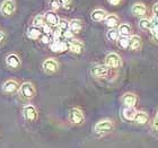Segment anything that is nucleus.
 <instances>
[{"label":"nucleus","mask_w":158,"mask_h":148,"mask_svg":"<svg viewBox=\"0 0 158 148\" xmlns=\"http://www.w3.org/2000/svg\"><path fill=\"white\" fill-rule=\"evenodd\" d=\"M19 94L23 99H31L35 96L36 91H35V87H34V85L32 82H23V84L19 86Z\"/></svg>","instance_id":"nucleus-1"},{"label":"nucleus","mask_w":158,"mask_h":148,"mask_svg":"<svg viewBox=\"0 0 158 148\" xmlns=\"http://www.w3.org/2000/svg\"><path fill=\"white\" fill-rule=\"evenodd\" d=\"M112 129H113V122L111 120L105 119V120H101V121L97 122L95 125L94 130H95V132L97 135H105L107 132L112 131Z\"/></svg>","instance_id":"nucleus-2"},{"label":"nucleus","mask_w":158,"mask_h":148,"mask_svg":"<svg viewBox=\"0 0 158 148\" xmlns=\"http://www.w3.org/2000/svg\"><path fill=\"white\" fill-rule=\"evenodd\" d=\"M16 11V2L15 0H3L0 6V13L3 16H11Z\"/></svg>","instance_id":"nucleus-3"},{"label":"nucleus","mask_w":158,"mask_h":148,"mask_svg":"<svg viewBox=\"0 0 158 148\" xmlns=\"http://www.w3.org/2000/svg\"><path fill=\"white\" fill-rule=\"evenodd\" d=\"M105 66L109 68H118L121 66V57L118 53H109L105 58Z\"/></svg>","instance_id":"nucleus-4"},{"label":"nucleus","mask_w":158,"mask_h":148,"mask_svg":"<svg viewBox=\"0 0 158 148\" xmlns=\"http://www.w3.org/2000/svg\"><path fill=\"white\" fill-rule=\"evenodd\" d=\"M84 113L80 109L78 108H73V109L70 110V113H69V120L71 123L73 125H79V123H81L84 121Z\"/></svg>","instance_id":"nucleus-5"},{"label":"nucleus","mask_w":158,"mask_h":148,"mask_svg":"<svg viewBox=\"0 0 158 148\" xmlns=\"http://www.w3.org/2000/svg\"><path fill=\"white\" fill-rule=\"evenodd\" d=\"M23 116L28 122H33L37 118V111L33 105H25L23 108Z\"/></svg>","instance_id":"nucleus-6"},{"label":"nucleus","mask_w":158,"mask_h":148,"mask_svg":"<svg viewBox=\"0 0 158 148\" xmlns=\"http://www.w3.org/2000/svg\"><path fill=\"white\" fill-rule=\"evenodd\" d=\"M44 71L48 74H54L56 70L59 69V63L56 59H52V58H49V59L44 60V62L42 65Z\"/></svg>","instance_id":"nucleus-7"},{"label":"nucleus","mask_w":158,"mask_h":148,"mask_svg":"<svg viewBox=\"0 0 158 148\" xmlns=\"http://www.w3.org/2000/svg\"><path fill=\"white\" fill-rule=\"evenodd\" d=\"M43 17H44V22H45V24L46 25H49L50 27H56L60 22L59 16H58L54 11H48V13H45L44 15H43Z\"/></svg>","instance_id":"nucleus-8"},{"label":"nucleus","mask_w":158,"mask_h":148,"mask_svg":"<svg viewBox=\"0 0 158 148\" xmlns=\"http://www.w3.org/2000/svg\"><path fill=\"white\" fill-rule=\"evenodd\" d=\"M92 75L95 78H103L109 75V67L105 65H98L92 69Z\"/></svg>","instance_id":"nucleus-9"},{"label":"nucleus","mask_w":158,"mask_h":148,"mask_svg":"<svg viewBox=\"0 0 158 148\" xmlns=\"http://www.w3.org/2000/svg\"><path fill=\"white\" fill-rule=\"evenodd\" d=\"M68 49L73 53L79 54V53H81L82 49H84V43H82L80 40L71 39L69 41V43H68Z\"/></svg>","instance_id":"nucleus-10"},{"label":"nucleus","mask_w":158,"mask_h":148,"mask_svg":"<svg viewBox=\"0 0 158 148\" xmlns=\"http://www.w3.org/2000/svg\"><path fill=\"white\" fill-rule=\"evenodd\" d=\"M2 91L7 94H14L17 91H19V85L15 80H7V82H3Z\"/></svg>","instance_id":"nucleus-11"},{"label":"nucleus","mask_w":158,"mask_h":148,"mask_svg":"<svg viewBox=\"0 0 158 148\" xmlns=\"http://www.w3.org/2000/svg\"><path fill=\"white\" fill-rule=\"evenodd\" d=\"M6 63L7 66L11 68V69H18L20 67V59L19 57L17 56V54H9V56H7L6 58Z\"/></svg>","instance_id":"nucleus-12"},{"label":"nucleus","mask_w":158,"mask_h":148,"mask_svg":"<svg viewBox=\"0 0 158 148\" xmlns=\"http://www.w3.org/2000/svg\"><path fill=\"white\" fill-rule=\"evenodd\" d=\"M131 13L133 14L135 16L142 17V16H145L146 13H147V7H146L145 3L135 2L131 8Z\"/></svg>","instance_id":"nucleus-13"},{"label":"nucleus","mask_w":158,"mask_h":148,"mask_svg":"<svg viewBox=\"0 0 158 148\" xmlns=\"http://www.w3.org/2000/svg\"><path fill=\"white\" fill-rule=\"evenodd\" d=\"M50 49L53 52H64L68 50V43L63 41H53V43L50 44Z\"/></svg>","instance_id":"nucleus-14"},{"label":"nucleus","mask_w":158,"mask_h":148,"mask_svg":"<svg viewBox=\"0 0 158 148\" xmlns=\"http://www.w3.org/2000/svg\"><path fill=\"white\" fill-rule=\"evenodd\" d=\"M122 102L125 106L133 108L137 103V96L133 93H125L124 95L122 96Z\"/></svg>","instance_id":"nucleus-15"},{"label":"nucleus","mask_w":158,"mask_h":148,"mask_svg":"<svg viewBox=\"0 0 158 148\" xmlns=\"http://www.w3.org/2000/svg\"><path fill=\"white\" fill-rule=\"evenodd\" d=\"M106 16H107V13L104 9H95L93 10L92 14H90V18L94 22H102V20L105 19Z\"/></svg>","instance_id":"nucleus-16"},{"label":"nucleus","mask_w":158,"mask_h":148,"mask_svg":"<svg viewBox=\"0 0 158 148\" xmlns=\"http://www.w3.org/2000/svg\"><path fill=\"white\" fill-rule=\"evenodd\" d=\"M104 22H105V25L107 27H110V28H115L116 26H118L120 19H118V17L116 16V15L111 14V15H107V16H106Z\"/></svg>","instance_id":"nucleus-17"},{"label":"nucleus","mask_w":158,"mask_h":148,"mask_svg":"<svg viewBox=\"0 0 158 148\" xmlns=\"http://www.w3.org/2000/svg\"><path fill=\"white\" fill-rule=\"evenodd\" d=\"M129 48L131 50H139L141 48V39L138 35H132L129 37Z\"/></svg>","instance_id":"nucleus-18"},{"label":"nucleus","mask_w":158,"mask_h":148,"mask_svg":"<svg viewBox=\"0 0 158 148\" xmlns=\"http://www.w3.org/2000/svg\"><path fill=\"white\" fill-rule=\"evenodd\" d=\"M69 30L73 32V34L79 33L82 30V22L80 19H73L69 22Z\"/></svg>","instance_id":"nucleus-19"},{"label":"nucleus","mask_w":158,"mask_h":148,"mask_svg":"<svg viewBox=\"0 0 158 148\" xmlns=\"http://www.w3.org/2000/svg\"><path fill=\"white\" fill-rule=\"evenodd\" d=\"M118 34H120L121 36H125V37L130 36V35H131V32H132L131 26H130L129 24H127V23L121 24V25L118 26Z\"/></svg>","instance_id":"nucleus-20"},{"label":"nucleus","mask_w":158,"mask_h":148,"mask_svg":"<svg viewBox=\"0 0 158 148\" xmlns=\"http://www.w3.org/2000/svg\"><path fill=\"white\" fill-rule=\"evenodd\" d=\"M135 113H137V111H135V106H133V108L125 106L124 109L122 110V115H123V118H124L125 120H133Z\"/></svg>","instance_id":"nucleus-21"},{"label":"nucleus","mask_w":158,"mask_h":148,"mask_svg":"<svg viewBox=\"0 0 158 148\" xmlns=\"http://www.w3.org/2000/svg\"><path fill=\"white\" fill-rule=\"evenodd\" d=\"M133 121H135V123H139V125H143V123H146V122L148 121V114H147L146 112L137 111L135 118H133Z\"/></svg>","instance_id":"nucleus-22"},{"label":"nucleus","mask_w":158,"mask_h":148,"mask_svg":"<svg viewBox=\"0 0 158 148\" xmlns=\"http://www.w3.org/2000/svg\"><path fill=\"white\" fill-rule=\"evenodd\" d=\"M41 34H42V32H41V30H40L39 27L32 26V27H30V28L27 30V36L30 37V39H32V40L40 39Z\"/></svg>","instance_id":"nucleus-23"},{"label":"nucleus","mask_w":158,"mask_h":148,"mask_svg":"<svg viewBox=\"0 0 158 148\" xmlns=\"http://www.w3.org/2000/svg\"><path fill=\"white\" fill-rule=\"evenodd\" d=\"M139 27L142 31H150L152 28V23L149 18H141L139 22Z\"/></svg>","instance_id":"nucleus-24"},{"label":"nucleus","mask_w":158,"mask_h":148,"mask_svg":"<svg viewBox=\"0 0 158 148\" xmlns=\"http://www.w3.org/2000/svg\"><path fill=\"white\" fill-rule=\"evenodd\" d=\"M56 28L62 33V37H63V34L66 33L67 31H69V22L66 19H60L59 24H58V26Z\"/></svg>","instance_id":"nucleus-25"},{"label":"nucleus","mask_w":158,"mask_h":148,"mask_svg":"<svg viewBox=\"0 0 158 148\" xmlns=\"http://www.w3.org/2000/svg\"><path fill=\"white\" fill-rule=\"evenodd\" d=\"M118 37H120L118 31L115 30V28H110V31L107 32V39L110 41H118Z\"/></svg>","instance_id":"nucleus-26"},{"label":"nucleus","mask_w":158,"mask_h":148,"mask_svg":"<svg viewBox=\"0 0 158 148\" xmlns=\"http://www.w3.org/2000/svg\"><path fill=\"white\" fill-rule=\"evenodd\" d=\"M44 17L43 15H37V16L34 17L33 19V26L34 27H43L44 26Z\"/></svg>","instance_id":"nucleus-27"},{"label":"nucleus","mask_w":158,"mask_h":148,"mask_svg":"<svg viewBox=\"0 0 158 148\" xmlns=\"http://www.w3.org/2000/svg\"><path fill=\"white\" fill-rule=\"evenodd\" d=\"M118 46L122 48V49H128L129 48V37H125V36H121L118 37Z\"/></svg>","instance_id":"nucleus-28"},{"label":"nucleus","mask_w":158,"mask_h":148,"mask_svg":"<svg viewBox=\"0 0 158 148\" xmlns=\"http://www.w3.org/2000/svg\"><path fill=\"white\" fill-rule=\"evenodd\" d=\"M50 6L53 10H56L62 7V0H51L50 1Z\"/></svg>","instance_id":"nucleus-29"},{"label":"nucleus","mask_w":158,"mask_h":148,"mask_svg":"<svg viewBox=\"0 0 158 148\" xmlns=\"http://www.w3.org/2000/svg\"><path fill=\"white\" fill-rule=\"evenodd\" d=\"M40 40H41V42L44 43V44H49V43L51 42V34L42 33L41 36H40Z\"/></svg>","instance_id":"nucleus-30"},{"label":"nucleus","mask_w":158,"mask_h":148,"mask_svg":"<svg viewBox=\"0 0 158 148\" xmlns=\"http://www.w3.org/2000/svg\"><path fill=\"white\" fill-rule=\"evenodd\" d=\"M150 33H152V39L158 42V25L157 26H152V28L150 30Z\"/></svg>","instance_id":"nucleus-31"},{"label":"nucleus","mask_w":158,"mask_h":148,"mask_svg":"<svg viewBox=\"0 0 158 148\" xmlns=\"http://www.w3.org/2000/svg\"><path fill=\"white\" fill-rule=\"evenodd\" d=\"M152 129L155 130L156 132H158V112L156 114L155 119H154V123H152Z\"/></svg>","instance_id":"nucleus-32"},{"label":"nucleus","mask_w":158,"mask_h":148,"mask_svg":"<svg viewBox=\"0 0 158 148\" xmlns=\"http://www.w3.org/2000/svg\"><path fill=\"white\" fill-rule=\"evenodd\" d=\"M152 15H154L155 18H158V2H156L152 6Z\"/></svg>","instance_id":"nucleus-33"},{"label":"nucleus","mask_w":158,"mask_h":148,"mask_svg":"<svg viewBox=\"0 0 158 148\" xmlns=\"http://www.w3.org/2000/svg\"><path fill=\"white\" fill-rule=\"evenodd\" d=\"M43 33H45V34H51L53 32L52 31V27H50L49 25H46V24H44V26H43Z\"/></svg>","instance_id":"nucleus-34"},{"label":"nucleus","mask_w":158,"mask_h":148,"mask_svg":"<svg viewBox=\"0 0 158 148\" xmlns=\"http://www.w3.org/2000/svg\"><path fill=\"white\" fill-rule=\"evenodd\" d=\"M122 1L123 0H107V2L110 5H112V6H118V5H121Z\"/></svg>","instance_id":"nucleus-35"},{"label":"nucleus","mask_w":158,"mask_h":148,"mask_svg":"<svg viewBox=\"0 0 158 148\" xmlns=\"http://www.w3.org/2000/svg\"><path fill=\"white\" fill-rule=\"evenodd\" d=\"M3 37H5V35H3V33H2V32H0V42H1V41H2V40H3Z\"/></svg>","instance_id":"nucleus-36"},{"label":"nucleus","mask_w":158,"mask_h":148,"mask_svg":"<svg viewBox=\"0 0 158 148\" xmlns=\"http://www.w3.org/2000/svg\"><path fill=\"white\" fill-rule=\"evenodd\" d=\"M50 1H51V0H50Z\"/></svg>","instance_id":"nucleus-37"}]
</instances>
